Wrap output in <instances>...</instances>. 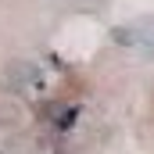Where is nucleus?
<instances>
[]
</instances>
